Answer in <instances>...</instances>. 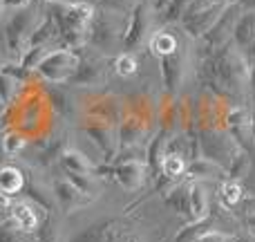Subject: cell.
Here are the masks:
<instances>
[{
    "mask_svg": "<svg viewBox=\"0 0 255 242\" xmlns=\"http://www.w3.org/2000/svg\"><path fill=\"white\" fill-rule=\"evenodd\" d=\"M52 9L67 36L81 34L85 25L92 20V7H88L85 2H54Z\"/></svg>",
    "mask_w": 255,
    "mask_h": 242,
    "instance_id": "obj_1",
    "label": "cell"
},
{
    "mask_svg": "<svg viewBox=\"0 0 255 242\" xmlns=\"http://www.w3.org/2000/svg\"><path fill=\"white\" fill-rule=\"evenodd\" d=\"M79 58L74 56L72 52H52V54H45L43 61L38 63V72L49 81H63L72 74V72L79 67Z\"/></svg>",
    "mask_w": 255,
    "mask_h": 242,
    "instance_id": "obj_2",
    "label": "cell"
},
{
    "mask_svg": "<svg viewBox=\"0 0 255 242\" xmlns=\"http://www.w3.org/2000/svg\"><path fill=\"white\" fill-rule=\"evenodd\" d=\"M9 216H11L13 225H16L20 231H27V234H29V231H36V227H38V216H36V211L27 202L11 204Z\"/></svg>",
    "mask_w": 255,
    "mask_h": 242,
    "instance_id": "obj_3",
    "label": "cell"
},
{
    "mask_svg": "<svg viewBox=\"0 0 255 242\" xmlns=\"http://www.w3.org/2000/svg\"><path fill=\"white\" fill-rule=\"evenodd\" d=\"M186 200H188V211H190L193 222H199L208 216V198H206V191H204V186L199 184V182H195V184L188 189Z\"/></svg>",
    "mask_w": 255,
    "mask_h": 242,
    "instance_id": "obj_4",
    "label": "cell"
},
{
    "mask_svg": "<svg viewBox=\"0 0 255 242\" xmlns=\"http://www.w3.org/2000/svg\"><path fill=\"white\" fill-rule=\"evenodd\" d=\"M220 4H208L206 9H202V11H197V13H193V16H188V18H184V22H186V27L188 29H193L190 34H202V31H206V29H211V25L217 20V16H220Z\"/></svg>",
    "mask_w": 255,
    "mask_h": 242,
    "instance_id": "obj_5",
    "label": "cell"
},
{
    "mask_svg": "<svg viewBox=\"0 0 255 242\" xmlns=\"http://www.w3.org/2000/svg\"><path fill=\"white\" fill-rule=\"evenodd\" d=\"M22 184H25V180H22L18 168H13V166L0 168V193L2 195H9V198H11L13 193H18V191L22 189Z\"/></svg>",
    "mask_w": 255,
    "mask_h": 242,
    "instance_id": "obj_6",
    "label": "cell"
},
{
    "mask_svg": "<svg viewBox=\"0 0 255 242\" xmlns=\"http://www.w3.org/2000/svg\"><path fill=\"white\" fill-rule=\"evenodd\" d=\"M150 47H152L154 54H159L161 58H166V56H172V54L177 52V40H175V36L168 34V31H159V34L152 36Z\"/></svg>",
    "mask_w": 255,
    "mask_h": 242,
    "instance_id": "obj_7",
    "label": "cell"
},
{
    "mask_svg": "<svg viewBox=\"0 0 255 242\" xmlns=\"http://www.w3.org/2000/svg\"><path fill=\"white\" fill-rule=\"evenodd\" d=\"M220 195H222V202H224L226 207H235V204L242 200L244 191H242V186H240L238 182L229 180V182H224V184H222Z\"/></svg>",
    "mask_w": 255,
    "mask_h": 242,
    "instance_id": "obj_8",
    "label": "cell"
},
{
    "mask_svg": "<svg viewBox=\"0 0 255 242\" xmlns=\"http://www.w3.org/2000/svg\"><path fill=\"white\" fill-rule=\"evenodd\" d=\"M143 25H145V18H143V4H139V7L134 9V18H132L130 31H128V36H126V45H128V47H132V43H136V40H139L141 31H143Z\"/></svg>",
    "mask_w": 255,
    "mask_h": 242,
    "instance_id": "obj_9",
    "label": "cell"
},
{
    "mask_svg": "<svg viewBox=\"0 0 255 242\" xmlns=\"http://www.w3.org/2000/svg\"><path fill=\"white\" fill-rule=\"evenodd\" d=\"M161 168H163V175L177 177V175H181V173L186 171V164H184V159H181L179 155H166L163 162H161Z\"/></svg>",
    "mask_w": 255,
    "mask_h": 242,
    "instance_id": "obj_10",
    "label": "cell"
},
{
    "mask_svg": "<svg viewBox=\"0 0 255 242\" xmlns=\"http://www.w3.org/2000/svg\"><path fill=\"white\" fill-rule=\"evenodd\" d=\"M119 173L121 175H117V177H119V182L126 186V189H134L141 180V168L134 166V164H128V166H124Z\"/></svg>",
    "mask_w": 255,
    "mask_h": 242,
    "instance_id": "obj_11",
    "label": "cell"
},
{
    "mask_svg": "<svg viewBox=\"0 0 255 242\" xmlns=\"http://www.w3.org/2000/svg\"><path fill=\"white\" fill-rule=\"evenodd\" d=\"M117 72H119L121 76H132L136 72V58L132 56L130 52L121 54V56L117 58Z\"/></svg>",
    "mask_w": 255,
    "mask_h": 242,
    "instance_id": "obj_12",
    "label": "cell"
},
{
    "mask_svg": "<svg viewBox=\"0 0 255 242\" xmlns=\"http://www.w3.org/2000/svg\"><path fill=\"white\" fill-rule=\"evenodd\" d=\"M190 2H193V0H168V9H166V13H163V18L172 20V18L184 16V11L188 9Z\"/></svg>",
    "mask_w": 255,
    "mask_h": 242,
    "instance_id": "obj_13",
    "label": "cell"
},
{
    "mask_svg": "<svg viewBox=\"0 0 255 242\" xmlns=\"http://www.w3.org/2000/svg\"><path fill=\"white\" fill-rule=\"evenodd\" d=\"M65 164L70 166L72 173H76V171H88V168H90V164L85 162L83 155H79V153H67V155H65Z\"/></svg>",
    "mask_w": 255,
    "mask_h": 242,
    "instance_id": "obj_14",
    "label": "cell"
},
{
    "mask_svg": "<svg viewBox=\"0 0 255 242\" xmlns=\"http://www.w3.org/2000/svg\"><path fill=\"white\" fill-rule=\"evenodd\" d=\"M22 146V139L18 135H11V137H4V150H7V153H16L18 148H20Z\"/></svg>",
    "mask_w": 255,
    "mask_h": 242,
    "instance_id": "obj_15",
    "label": "cell"
},
{
    "mask_svg": "<svg viewBox=\"0 0 255 242\" xmlns=\"http://www.w3.org/2000/svg\"><path fill=\"white\" fill-rule=\"evenodd\" d=\"M29 0H2V4H7V7H20V4H27Z\"/></svg>",
    "mask_w": 255,
    "mask_h": 242,
    "instance_id": "obj_16",
    "label": "cell"
},
{
    "mask_svg": "<svg viewBox=\"0 0 255 242\" xmlns=\"http://www.w3.org/2000/svg\"><path fill=\"white\" fill-rule=\"evenodd\" d=\"M166 2H168V0H157V7H163Z\"/></svg>",
    "mask_w": 255,
    "mask_h": 242,
    "instance_id": "obj_17",
    "label": "cell"
},
{
    "mask_svg": "<svg viewBox=\"0 0 255 242\" xmlns=\"http://www.w3.org/2000/svg\"><path fill=\"white\" fill-rule=\"evenodd\" d=\"M4 218H7V213H2V211H0V222H4Z\"/></svg>",
    "mask_w": 255,
    "mask_h": 242,
    "instance_id": "obj_18",
    "label": "cell"
},
{
    "mask_svg": "<svg viewBox=\"0 0 255 242\" xmlns=\"http://www.w3.org/2000/svg\"><path fill=\"white\" fill-rule=\"evenodd\" d=\"M206 2H217V0H206Z\"/></svg>",
    "mask_w": 255,
    "mask_h": 242,
    "instance_id": "obj_19",
    "label": "cell"
}]
</instances>
